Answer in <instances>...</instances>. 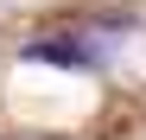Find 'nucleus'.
I'll return each mask as SVG.
<instances>
[{
    "instance_id": "1",
    "label": "nucleus",
    "mask_w": 146,
    "mask_h": 140,
    "mask_svg": "<svg viewBox=\"0 0 146 140\" xmlns=\"http://www.w3.org/2000/svg\"><path fill=\"white\" fill-rule=\"evenodd\" d=\"M26 64H57V70H102V57H108V45L95 51L89 38H32L26 51H19Z\"/></svg>"
}]
</instances>
